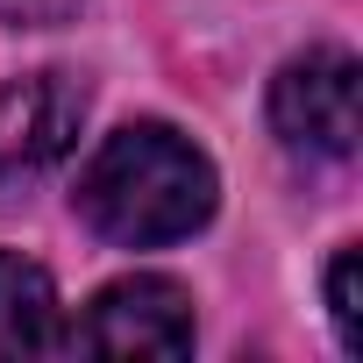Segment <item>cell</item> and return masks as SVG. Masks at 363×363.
<instances>
[{"instance_id": "1", "label": "cell", "mask_w": 363, "mask_h": 363, "mask_svg": "<svg viewBox=\"0 0 363 363\" xmlns=\"http://www.w3.org/2000/svg\"><path fill=\"white\" fill-rule=\"evenodd\" d=\"M214 200H221V178H214L207 150L193 135H178L171 121L114 128L93 150V164L79 171V193H72L86 228L121 242V250L186 242L193 228L214 221Z\"/></svg>"}, {"instance_id": "2", "label": "cell", "mask_w": 363, "mask_h": 363, "mask_svg": "<svg viewBox=\"0 0 363 363\" xmlns=\"http://www.w3.org/2000/svg\"><path fill=\"white\" fill-rule=\"evenodd\" d=\"M271 128L292 150L349 157L363 135V72L349 50H306L271 79Z\"/></svg>"}, {"instance_id": "3", "label": "cell", "mask_w": 363, "mask_h": 363, "mask_svg": "<svg viewBox=\"0 0 363 363\" xmlns=\"http://www.w3.org/2000/svg\"><path fill=\"white\" fill-rule=\"evenodd\" d=\"M86 128V86L65 72H29L0 86V193L36 186L50 164L72 157Z\"/></svg>"}, {"instance_id": "4", "label": "cell", "mask_w": 363, "mask_h": 363, "mask_svg": "<svg viewBox=\"0 0 363 363\" xmlns=\"http://www.w3.org/2000/svg\"><path fill=\"white\" fill-rule=\"evenodd\" d=\"M65 349L93 356H186L193 349V299L171 278H121L107 285L86 320L65 335Z\"/></svg>"}, {"instance_id": "5", "label": "cell", "mask_w": 363, "mask_h": 363, "mask_svg": "<svg viewBox=\"0 0 363 363\" xmlns=\"http://www.w3.org/2000/svg\"><path fill=\"white\" fill-rule=\"evenodd\" d=\"M65 306L36 257L0 250V356H57L65 349Z\"/></svg>"}, {"instance_id": "6", "label": "cell", "mask_w": 363, "mask_h": 363, "mask_svg": "<svg viewBox=\"0 0 363 363\" xmlns=\"http://www.w3.org/2000/svg\"><path fill=\"white\" fill-rule=\"evenodd\" d=\"M328 313H335L342 349L356 356V349H363V257H356V250H342V257L328 264Z\"/></svg>"}, {"instance_id": "7", "label": "cell", "mask_w": 363, "mask_h": 363, "mask_svg": "<svg viewBox=\"0 0 363 363\" xmlns=\"http://www.w3.org/2000/svg\"><path fill=\"white\" fill-rule=\"evenodd\" d=\"M79 8V0H0V29H50Z\"/></svg>"}]
</instances>
